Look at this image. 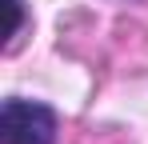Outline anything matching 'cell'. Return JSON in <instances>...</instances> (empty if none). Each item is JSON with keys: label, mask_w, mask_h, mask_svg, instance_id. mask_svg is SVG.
Returning a JSON list of instances; mask_svg holds the SVG:
<instances>
[{"label": "cell", "mask_w": 148, "mask_h": 144, "mask_svg": "<svg viewBox=\"0 0 148 144\" xmlns=\"http://www.w3.org/2000/svg\"><path fill=\"white\" fill-rule=\"evenodd\" d=\"M60 120L48 104L8 96L0 108V140L4 144H56Z\"/></svg>", "instance_id": "1"}, {"label": "cell", "mask_w": 148, "mask_h": 144, "mask_svg": "<svg viewBox=\"0 0 148 144\" xmlns=\"http://www.w3.org/2000/svg\"><path fill=\"white\" fill-rule=\"evenodd\" d=\"M8 4H12V32H8V52H12V48H16V40H20V36H24V0H8Z\"/></svg>", "instance_id": "2"}]
</instances>
